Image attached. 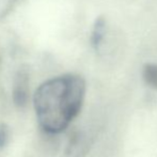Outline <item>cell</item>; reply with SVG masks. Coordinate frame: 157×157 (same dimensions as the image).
I'll return each instance as SVG.
<instances>
[{
	"instance_id": "cell-1",
	"label": "cell",
	"mask_w": 157,
	"mask_h": 157,
	"mask_svg": "<svg viewBox=\"0 0 157 157\" xmlns=\"http://www.w3.org/2000/svg\"><path fill=\"white\" fill-rule=\"evenodd\" d=\"M86 90L85 79L77 74H64L44 81L33 94L40 127L50 135L64 132L81 111Z\"/></svg>"
},
{
	"instance_id": "cell-2",
	"label": "cell",
	"mask_w": 157,
	"mask_h": 157,
	"mask_svg": "<svg viewBox=\"0 0 157 157\" xmlns=\"http://www.w3.org/2000/svg\"><path fill=\"white\" fill-rule=\"evenodd\" d=\"M30 95V75L26 67L19 68L13 81L12 97L14 105L18 108L26 107Z\"/></svg>"
},
{
	"instance_id": "cell-3",
	"label": "cell",
	"mask_w": 157,
	"mask_h": 157,
	"mask_svg": "<svg viewBox=\"0 0 157 157\" xmlns=\"http://www.w3.org/2000/svg\"><path fill=\"white\" fill-rule=\"evenodd\" d=\"M105 32H106V19L103 16H98L94 21L93 27H92V31H91V37H90L91 46L96 52H98L101 44H103L104 37H105Z\"/></svg>"
},
{
	"instance_id": "cell-4",
	"label": "cell",
	"mask_w": 157,
	"mask_h": 157,
	"mask_svg": "<svg viewBox=\"0 0 157 157\" xmlns=\"http://www.w3.org/2000/svg\"><path fill=\"white\" fill-rule=\"evenodd\" d=\"M142 78L143 81L157 91V63H147L142 68Z\"/></svg>"
},
{
	"instance_id": "cell-5",
	"label": "cell",
	"mask_w": 157,
	"mask_h": 157,
	"mask_svg": "<svg viewBox=\"0 0 157 157\" xmlns=\"http://www.w3.org/2000/svg\"><path fill=\"white\" fill-rule=\"evenodd\" d=\"M17 0H0V19L4 18L13 10Z\"/></svg>"
},
{
	"instance_id": "cell-6",
	"label": "cell",
	"mask_w": 157,
	"mask_h": 157,
	"mask_svg": "<svg viewBox=\"0 0 157 157\" xmlns=\"http://www.w3.org/2000/svg\"><path fill=\"white\" fill-rule=\"evenodd\" d=\"M9 140V129L6 124H0V149L4 147Z\"/></svg>"
}]
</instances>
